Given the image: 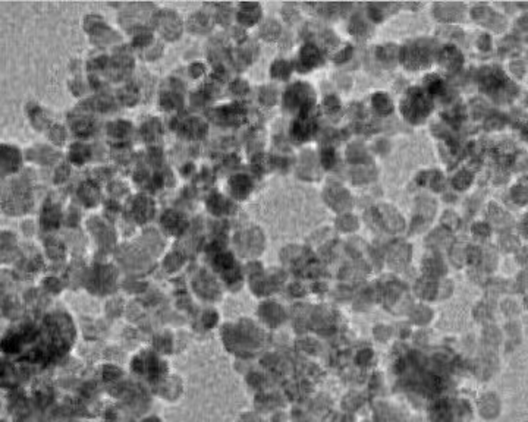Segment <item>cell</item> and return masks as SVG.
Returning <instances> with one entry per match:
<instances>
[{"label":"cell","instance_id":"cell-1","mask_svg":"<svg viewBox=\"0 0 528 422\" xmlns=\"http://www.w3.org/2000/svg\"><path fill=\"white\" fill-rule=\"evenodd\" d=\"M436 44L430 40H419L417 43L402 47L399 56L403 65L409 69H417L422 65H429L435 56Z\"/></svg>","mask_w":528,"mask_h":422},{"label":"cell","instance_id":"cell-2","mask_svg":"<svg viewBox=\"0 0 528 422\" xmlns=\"http://www.w3.org/2000/svg\"><path fill=\"white\" fill-rule=\"evenodd\" d=\"M473 18L480 22L481 25H486L489 27L490 30L496 31V33H500L506 28V19L502 17V15H497L494 14L489 6H477L474 8L473 11Z\"/></svg>","mask_w":528,"mask_h":422},{"label":"cell","instance_id":"cell-3","mask_svg":"<svg viewBox=\"0 0 528 422\" xmlns=\"http://www.w3.org/2000/svg\"><path fill=\"white\" fill-rule=\"evenodd\" d=\"M464 6L456 2H442L435 5V17L442 22H455L462 18Z\"/></svg>","mask_w":528,"mask_h":422},{"label":"cell","instance_id":"cell-4","mask_svg":"<svg viewBox=\"0 0 528 422\" xmlns=\"http://www.w3.org/2000/svg\"><path fill=\"white\" fill-rule=\"evenodd\" d=\"M439 62L448 69V70H456L461 68L462 62H464V56L462 53L454 47V46H445L440 52H439Z\"/></svg>","mask_w":528,"mask_h":422},{"label":"cell","instance_id":"cell-5","mask_svg":"<svg viewBox=\"0 0 528 422\" xmlns=\"http://www.w3.org/2000/svg\"><path fill=\"white\" fill-rule=\"evenodd\" d=\"M349 31H351L352 35H355V37H358V38H365V37L371 33V28H370V25H368L361 17H355V18H352V21H351Z\"/></svg>","mask_w":528,"mask_h":422},{"label":"cell","instance_id":"cell-6","mask_svg":"<svg viewBox=\"0 0 528 422\" xmlns=\"http://www.w3.org/2000/svg\"><path fill=\"white\" fill-rule=\"evenodd\" d=\"M398 56H399V50L393 44L380 46L376 50V57L382 62H393Z\"/></svg>","mask_w":528,"mask_h":422},{"label":"cell","instance_id":"cell-7","mask_svg":"<svg viewBox=\"0 0 528 422\" xmlns=\"http://www.w3.org/2000/svg\"><path fill=\"white\" fill-rule=\"evenodd\" d=\"M399 5L392 3H371L368 5V15L373 21H382L383 19V11L384 9H398Z\"/></svg>","mask_w":528,"mask_h":422},{"label":"cell","instance_id":"cell-8","mask_svg":"<svg viewBox=\"0 0 528 422\" xmlns=\"http://www.w3.org/2000/svg\"><path fill=\"white\" fill-rule=\"evenodd\" d=\"M301 56H302V60L307 62L308 65H314V63L319 62V59H320L319 50H317L315 47H312V46H305V47L302 49Z\"/></svg>","mask_w":528,"mask_h":422},{"label":"cell","instance_id":"cell-9","mask_svg":"<svg viewBox=\"0 0 528 422\" xmlns=\"http://www.w3.org/2000/svg\"><path fill=\"white\" fill-rule=\"evenodd\" d=\"M255 8H257V5H248L250 11H244L242 14H239V19L245 24H251V22L257 21L260 17V12H258V9L253 12V9H255Z\"/></svg>","mask_w":528,"mask_h":422},{"label":"cell","instance_id":"cell-10","mask_svg":"<svg viewBox=\"0 0 528 422\" xmlns=\"http://www.w3.org/2000/svg\"><path fill=\"white\" fill-rule=\"evenodd\" d=\"M374 104L377 106V109L379 110H382L383 113H387V112H390V103H389V100H387V97L386 95H383V94H379V95H376L374 97Z\"/></svg>","mask_w":528,"mask_h":422},{"label":"cell","instance_id":"cell-11","mask_svg":"<svg viewBox=\"0 0 528 422\" xmlns=\"http://www.w3.org/2000/svg\"><path fill=\"white\" fill-rule=\"evenodd\" d=\"M277 33H279V27L274 24V22H269L264 28H263V37L269 38V40H273L274 37H277Z\"/></svg>","mask_w":528,"mask_h":422},{"label":"cell","instance_id":"cell-12","mask_svg":"<svg viewBox=\"0 0 528 422\" xmlns=\"http://www.w3.org/2000/svg\"><path fill=\"white\" fill-rule=\"evenodd\" d=\"M510 69L513 70V73H515V75L522 76V75H524V72H525V65H524V62H522V60H515V62H512V63H510Z\"/></svg>","mask_w":528,"mask_h":422},{"label":"cell","instance_id":"cell-13","mask_svg":"<svg viewBox=\"0 0 528 422\" xmlns=\"http://www.w3.org/2000/svg\"><path fill=\"white\" fill-rule=\"evenodd\" d=\"M490 44H492V41H490V37L489 35H486V34H483L480 38H478V47H480V50H490Z\"/></svg>","mask_w":528,"mask_h":422},{"label":"cell","instance_id":"cell-14","mask_svg":"<svg viewBox=\"0 0 528 422\" xmlns=\"http://www.w3.org/2000/svg\"><path fill=\"white\" fill-rule=\"evenodd\" d=\"M351 56H352V47H351V46H348L345 50H342V53H339V54L336 56V62H344V60H348Z\"/></svg>","mask_w":528,"mask_h":422}]
</instances>
